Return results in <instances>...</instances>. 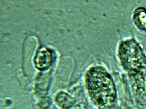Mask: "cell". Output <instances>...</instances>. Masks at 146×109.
Segmentation results:
<instances>
[{"label":"cell","mask_w":146,"mask_h":109,"mask_svg":"<svg viewBox=\"0 0 146 109\" xmlns=\"http://www.w3.org/2000/svg\"><path fill=\"white\" fill-rule=\"evenodd\" d=\"M87 80L90 94L96 103L104 105L114 100L115 95L114 82L105 70L92 68L87 74Z\"/></svg>","instance_id":"cell-1"},{"label":"cell","mask_w":146,"mask_h":109,"mask_svg":"<svg viewBox=\"0 0 146 109\" xmlns=\"http://www.w3.org/2000/svg\"><path fill=\"white\" fill-rule=\"evenodd\" d=\"M51 60L50 53L48 50H42L39 52L36 57V66L40 69H44L50 64Z\"/></svg>","instance_id":"cell-2"},{"label":"cell","mask_w":146,"mask_h":109,"mask_svg":"<svg viewBox=\"0 0 146 109\" xmlns=\"http://www.w3.org/2000/svg\"><path fill=\"white\" fill-rule=\"evenodd\" d=\"M133 19L138 28L146 32V10L142 8L138 9L134 13Z\"/></svg>","instance_id":"cell-3"}]
</instances>
